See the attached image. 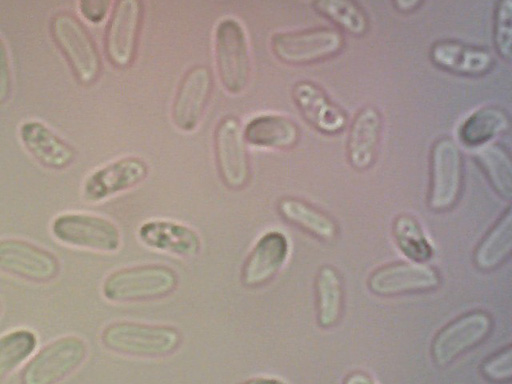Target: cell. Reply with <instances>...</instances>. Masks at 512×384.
<instances>
[{
    "instance_id": "1",
    "label": "cell",
    "mask_w": 512,
    "mask_h": 384,
    "mask_svg": "<svg viewBox=\"0 0 512 384\" xmlns=\"http://www.w3.org/2000/svg\"><path fill=\"white\" fill-rule=\"evenodd\" d=\"M181 331L168 324L116 320L100 333L102 346L111 353L138 359L168 357L181 347Z\"/></svg>"
},
{
    "instance_id": "2",
    "label": "cell",
    "mask_w": 512,
    "mask_h": 384,
    "mask_svg": "<svg viewBox=\"0 0 512 384\" xmlns=\"http://www.w3.org/2000/svg\"><path fill=\"white\" fill-rule=\"evenodd\" d=\"M179 286V275L161 263H145L121 267L103 279L101 294L117 304L143 303L172 295Z\"/></svg>"
},
{
    "instance_id": "3",
    "label": "cell",
    "mask_w": 512,
    "mask_h": 384,
    "mask_svg": "<svg viewBox=\"0 0 512 384\" xmlns=\"http://www.w3.org/2000/svg\"><path fill=\"white\" fill-rule=\"evenodd\" d=\"M213 38L215 66L221 85L227 93L239 95L247 88L252 72L246 31L237 19L225 17L216 24Z\"/></svg>"
},
{
    "instance_id": "4",
    "label": "cell",
    "mask_w": 512,
    "mask_h": 384,
    "mask_svg": "<svg viewBox=\"0 0 512 384\" xmlns=\"http://www.w3.org/2000/svg\"><path fill=\"white\" fill-rule=\"evenodd\" d=\"M51 36L79 83L93 84L101 73V56L91 34L72 13L60 11L50 23Z\"/></svg>"
},
{
    "instance_id": "5",
    "label": "cell",
    "mask_w": 512,
    "mask_h": 384,
    "mask_svg": "<svg viewBox=\"0 0 512 384\" xmlns=\"http://www.w3.org/2000/svg\"><path fill=\"white\" fill-rule=\"evenodd\" d=\"M87 342L78 335L60 336L38 350L24 366L21 384H58L85 362Z\"/></svg>"
},
{
    "instance_id": "6",
    "label": "cell",
    "mask_w": 512,
    "mask_h": 384,
    "mask_svg": "<svg viewBox=\"0 0 512 384\" xmlns=\"http://www.w3.org/2000/svg\"><path fill=\"white\" fill-rule=\"evenodd\" d=\"M50 230L57 241L70 247L114 253L122 245L118 226L112 220L94 213H61L52 220Z\"/></svg>"
},
{
    "instance_id": "7",
    "label": "cell",
    "mask_w": 512,
    "mask_h": 384,
    "mask_svg": "<svg viewBox=\"0 0 512 384\" xmlns=\"http://www.w3.org/2000/svg\"><path fill=\"white\" fill-rule=\"evenodd\" d=\"M463 184V161L457 143L450 137L437 139L430 152L428 207L436 212L457 203Z\"/></svg>"
},
{
    "instance_id": "8",
    "label": "cell",
    "mask_w": 512,
    "mask_h": 384,
    "mask_svg": "<svg viewBox=\"0 0 512 384\" xmlns=\"http://www.w3.org/2000/svg\"><path fill=\"white\" fill-rule=\"evenodd\" d=\"M60 272V260L52 251L22 238L0 239V273L47 284L55 281Z\"/></svg>"
},
{
    "instance_id": "9",
    "label": "cell",
    "mask_w": 512,
    "mask_h": 384,
    "mask_svg": "<svg viewBox=\"0 0 512 384\" xmlns=\"http://www.w3.org/2000/svg\"><path fill=\"white\" fill-rule=\"evenodd\" d=\"M343 44L342 34L328 27L279 32L271 38L275 56L292 65L310 64L330 58L341 51Z\"/></svg>"
},
{
    "instance_id": "10",
    "label": "cell",
    "mask_w": 512,
    "mask_h": 384,
    "mask_svg": "<svg viewBox=\"0 0 512 384\" xmlns=\"http://www.w3.org/2000/svg\"><path fill=\"white\" fill-rule=\"evenodd\" d=\"M492 319L484 311L467 312L445 325L434 337L431 356L439 367H445L461 355L481 344L492 330Z\"/></svg>"
},
{
    "instance_id": "11",
    "label": "cell",
    "mask_w": 512,
    "mask_h": 384,
    "mask_svg": "<svg viewBox=\"0 0 512 384\" xmlns=\"http://www.w3.org/2000/svg\"><path fill=\"white\" fill-rule=\"evenodd\" d=\"M214 151L219 175L231 190H241L250 179V162L240 121L222 118L214 133Z\"/></svg>"
},
{
    "instance_id": "12",
    "label": "cell",
    "mask_w": 512,
    "mask_h": 384,
    "mask_svg": "<svg viewBox=\"0 0 512 384\" xmlns=\"http://www.w3.org/2000/svg\"><path fill=\"white\" fill-rule=\"evenodd\" d=\"M148 174L149 166L142 158L121 157L91 172L83 182L82 195L88 202H102L138 186Z\"/></svg>"
},
{
    "instance_id": "13",
    "label": "cell",
    "mask_w": 512,
    "mask_h": 384,
    "mask_svg": "<svg viewBox=\"0 0 512 384\" xmlns=\"http://www.w3.org/2000/svg\"><path fill=\"white\" fill-rule=\"evenodd\" d=\"M290 254V242L281 230L264 232L247 254L240 272L244 287L261 288L270 283L283 269Z\"/></svg>"
},
{
    "instance_id": "14",
    "label": "cell",
    "mask_w": 512,
    "mask_h": 384,
    "mask_svg": "<svg viewBox=\"0 0 512 384\" xmlns=\"http://www.w3.org/2000/svg\"><path fill=\"white\" fill-rule=\"evenodd\" d=\"M438 272L423 263L397 262L376 269L368 279L372 293L382 297L432 291L440 285Z\"/></svg>"
},
{
    "instance_id": "15",
    "label": "cell",
    "mask_w": 512,
    "mask_h": 384,
    "mask_svg": "<svg viewBox=\"0 0 512 384\" xmlns=\"http://www.w3.org/2000/svg\"><path fill=\"white\" fill-rule=\"evenodd\" d=\"M212 75L205 65L191 67L182 77L174 95L171 117L184 132L194 131L202 120L212 92Z\"/></svg>"
},
{
    "instance_id": "16",
    "label": "cell",
    "mask_w": 512,
    "mask_h": 384,
    "mask_svg": "<svg viewBox=\"0 0 512 384\" xmlns=\"http://www.w3.org/2000/svg\"><path fill=\"white\" fill-rule=\"evenodd\" d=\"M141 20V2L121 0L115 3L105 34V51L114 66L125 68L133 61Z\"/></svg>"
},
{
    "instance_id": "17",
    "label": "cell",
    "mask_w": 512,
    "mask_h": 384,
    "mask_svg": "<svg viewBox=\"0 0 512 384\" xmlns=\"http://www.w3.org/2000/svg\"><path fill=\"white\" fill-rule=\"evenodd\" d=\"M138 240L147 248L182 259L196 257L202 249L198 232L187 224L169 219H150L137 230Z\"/></svg>"
},
{
    "instance_id": "18",
    "label": "cell",
    "mask_w": 512,
    "mask_h": 384,
    "mask_svg": "<svg viewBox=\"0 0 512 384\" xmlns=\"http://www.w3.org/2000/svg\"><path fill=\"white\" fill-rule=\"evenodd\" d=\"M18 133L24 148L48 169H66L76 158L74 147L41 121L23 122Z\"/></svg>"
},
{
    "instance_id": "19",
    "label": "cell",
    "mask_w": 512,
    "mask_h": 384,
    "mask_svg": "<svg viewBox=\"0 0 512 384\" xmlns=\"http://www.w3.org/2000/svg\"><path fill=\"white\" fill-rule=\"evenodd\" d=\"M292 98L304 119L316 130L335 134L346 126V113L315 83L308 80L296 82Z\"/></svg>"
},
{
    "instance_id": "20",
    "label": "cell",
    "mask_w": 512,
    "mask_h": 384,
    "mask_svg": "<svg viewBox=\"0 0 512 384\" xmlns=\"http://www.w3.org/2000/svg\"><path fill=\"white\" fill-rule=\"evenodd\" d=\"M382 117L377 108L368 105L355 115L347 139V158L358 171L369 169L376 160L381 139Z\"/></svg>"
},
{
    "instance_id": "21",
    "label": "cell",
    "mask_w": 512,
    "mask_h": 384,
    "mask_svg": "<svg viewBox=\"0 0 512 384\" xmlns=\"http://www.w3.org/2000/svg\"><path fill=\"white\" fill-rule=\"evenodd\" d=\"M430 58L439 68L465 76L483 75L493 66V56L488 50L455 40L434 43Z\"/></svg>"
},
{
    "instance_id": "22",
    "label": "cell",
    "mask_w": 512,
    "mask_h": 384,
    "mask_svg": "<svg viewBox=\"0 0 512 384\" xmlns=\"http://www.w3.org/2000/svg\"><path fill=\"white\" fill-rule=\"evenodd\" d=\"M246 143L264 149L287 150L294 147L300 131L290 118L280 114H261L251 118L243 128Z\"/></svg>"
},
{
    "instance_id": "23",
    "label": "cell",
    "mask_w": 512,
    "mask_h": 384,
    "mask_svg": "<svg viewBox=\"0 0 512 384\" xmlns=\"http://www.w3.org/2000/svg\"><path fill=\"white\" fill-rule=\"evenodd\" d=\"M278 211L286 221L322 241L334 240L338 233L336 222L305 200L282 198L278 203Z\"/></svg>"
},
{
    "instance_id": "24",
    "label": "cell",
    "mask_w": 512,
    "mask_h": 384,
    "mask_svg": "<svg viewBox=\"0 0 512 384\" xmlns=\"http://www.w3.org/2000/svg\"><path fill=\"white\" fill-rule=\"evenodd\" d=\"M511 250L512 212L508 207L480 240L474 253V262L481 270H494L509 258Z\"/></svg>"
},
{
    "instance_id": "25",
    "label": "cell",
    "mask_w": 512,
    "mask_h": 384,
    "mask_svg": "<svg viewBox=\"0 0 512 384\" xmlns=\"http://www.w3.org/2000/svg\"><path fill=\"white\" fill-rule=\"evenodd\" d=\"M316 313L319 326L333 327L339 321L344 304V291L338 271L331 265H323L316 276Z\"/></svg>"
},
{
    "instance_id": "26",
    "label": "cell",
    "mask_w": 512,
    "mask_h": 384,
    "mask_svg": "<svg viewBox=\"0 0 512 384\" xmlns=\"http://www.w3.org/2000/svg\"><path fill=\"white\" fill-rule=\"evenodd\" d=\"M509 126L507 113L495 105L484 106L471 113L461 124L459 137L469 147L475 148L491 142Z\"/></svg>"
},
{
    "instance_id": "27",
    "label": "cell",
    "mask_w": 512,
    "mask_h": 384,
    "mask_svg": "<svg viewBox=\"0 0 512 384\" xmlns=\"http://www.w3.org/2000/svg\"><path fill=\"white\" fill-rule=\"evenodd\" d=\"M473 157L494 190L503 198L512 196V165L510 155L500 144L488 142L473 148Z\"/></svg>"
},
{
    "instance_id": "28",
    "label": "cell",
    "mask_w": 512,
    "mask_h": 384,
    "mask_svg": "<svg viewBox=\"0 0 512 384\" xmlns=\"http://www.w3.org/2000/svg\"><path fill=\"white\" fill-rule=\"evenodd\" d=\"M392 229L398 248L410 260L424 264L433 257V246L414 217L408 214L397 216Z\"/></svg>"
},
{
    "instance_id": "29",
    "label": "cell",
    "mask_w": 512,
    "mask_h": 384,
    "mask_svg": "<svg viewBox=\"0 0 512 384\" xmlns=\"http://www.w3.org/2000/svg\"><path fill=\"white\" fill-rule=\"evenodd\" d=\"M37 335L30 329L18 328L0 336V381L34 354Z\"/></svg>"
},
{
    "instance_id": "30",
    "label": "cell",
    "mask_w": 512,
    "mask_h": 384,
    "mask_svg": "<svg viewBox=\"0 0 512 384\" xmlns=\"http://www.w3.org/2000/svg\"><path fill=\"white\" fill-rule=\"evenodd\" d=\"M314 9L348 33L361 36L368 29V19L361 7L348 0H318Z\"/></svg>"
},
{
    "instance_id": "31",
    "label": "cell",
    "mask_w": 512,
    "mask_h": 384,
    "mask_svg": "<svg viewBox=\"0 0 512 384\" xmlns=\"http://www.w3.org/2000/svg\"><path fill=\"white\" fill-rule=\"evenodd\" d=\"M494 45L499 55L511 59L512 50V1L501 0L497 3L493 24Z\"/></svg>"
},
{
    "instance_id": "32",
    "label": "cell",
    "mask_w": 512,
    "mask_h": 384,
    "mask_svg": "<svg viewBox=\"0 0 512 384\" xmlns=\"http://www.w3.org/2000/svg\"><path fill=\"white\" fill-rule=\"evenodd\" d=\"M480 371L483 377L495 384H504L512 378V348L508 345L485 359Z\"/></svg>"
},
{
    "instance_id": "33",
    "label": "cell",
    "mask_w": 512,
    "mask_h": 384,
    "mask_svg": "<svg viewBox=\"0 0 512 384\" xmlns=\"http://www.w3.org/2000/svg\"><path fill=\"white\" fill-rule=\"evenodd\" d=\"M12 90V70L9 52L5 41L0 36V106L4 105Z\"/></svg>"
},
{
    "instance_id": "34",
    "label": "cell",
    "mask_w": 512,
    "mask_h": 384,
    "mask_svg": "<svg viewBox=\"0 0 512 384\" xmlns=\"http://www.w3.org/2000/svg\"><path fill=\"white\" fill-rule=\"evenodd\" d=\"M112 3L108 0H82L78 2L80 14L93 24L101 23L109 13Z\"/></svg>"
},
{
    "instance_id": "35",
    "label": "cell",
    "mask_w": 512,
    "mask_h": 384,
    "mask_svg": "<svg viewBox=\"0 0 512 384\" xmlns=\"http://www.w3.org/2000/svg\"><path fill=\"white\" fill-rule=\"evenodd\" d=\"M343 384H376V382L363 371H353L345 377Z\"/></svg>"
},
{
    "instance_id": "36",
    "label": "cell",
    "mask_w": 512,
    "mask_h": 384,
    "mask_svg": "<svg viewBox=\"0 0 512 384\" xmlns=\"http://www.w3.org/2000/svg\"><path fill=\"white\" fill-rule=\"evenodd\" d=\"M239 384H288L286 381L273 376H256Z\"/></svg>"
},
{
    "instance_id": "37",
    "label": "cell",
    "mask_w": 512,
    "mask_h": 384,
    "mask_svg": "<svg viewBox=\"0 0 512 384\" xmlns=\"http://www.w3.org/2000/svg\"><path fill=\"white\" fill-rule=\"evenodd\" d=\"M422 4L419 0H403V1H395V7L401 12H411L417 9Z\"/></svg>"
},
{
    "instance_id": "38",
    "label": "cell",
    "mask_w": 512,
    "mask_h": 384,
    "mask_svg": "<svg viewBox=\"0 0 512 384\" xmlns=\"http://www.w3.org/2000/svg\"><path fill=\"white\" fill-rule=\"evenodd\" d=\"M3 309H4L3 301L0 298V317H1L2 313H3Z\"/></svg>"
}]
</instances>
